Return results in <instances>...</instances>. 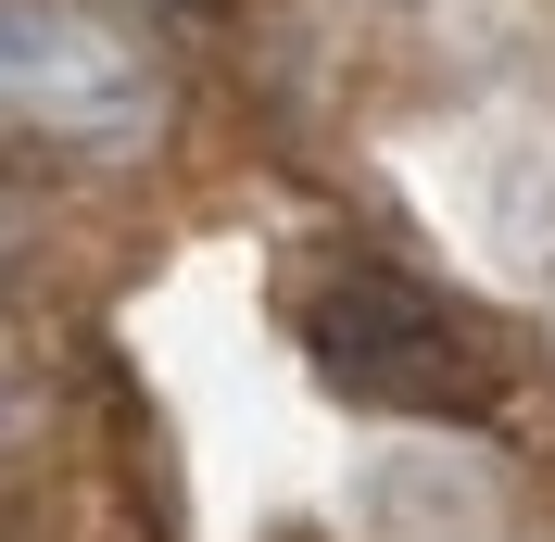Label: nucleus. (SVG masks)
<instances>
[{"mask_svg": "<svg viewBox=\"0 0 555 542\" xmlns=\"http://www.w3.org/2000/svg\"><path fill=\"white\" fill-rule=\"evenodd\" d=\"M0 139L127 165L165 139V51L102 0H0Z\"/></svg>", "mask_w": 555, "mask_h": 542, "instance_id": "1", "label": "nucleus"}, {"mask_svg": "<svg viewBox=\"0 0 555 542\" xmlns=\"http://www.w3.org/2000/svg\"><path fill=\"white\" fill-rule=\"evenodd\" d=\"M291 315H304V353L353 404H416V416H480L492 404V353L467 340V315L429 304L416 278L366 266V253H328Z\"/></svg>", "mask_w": 555, "mask_h": 542, "instance_id": "2", "label": "nucleus"}]
</instances>
